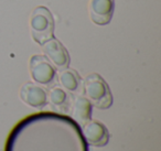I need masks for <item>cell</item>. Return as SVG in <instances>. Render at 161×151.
<instances>
[{
  "mask_svg": "<svg viewBox=\"0 0 161 151\" xmlns=\"http://www.w3.org/2000/svg\"><path fill=\"white\" fill-rule=\"evenodd\" d=\"M5 151H88V146L74 119L56 113H38L14 127Z\"/></svg>",
  "mask_w": 161,
  "mask_h": 151,
  "instance_id": "cell-1",
  "label": "cell"
},
{
  "mask_svg": "<svg viewBox=\"0 0 161 151\" xmlns=\"http://www.w3.org/2000/svg\"><path fill=\"white\" fill-rule=\"evenodd\" d=\"M84 92L92 105L99 109H108L113 105V95L108 84L99 74H90L84 80Z\"/></svg>",
  "mask_w": 161,
  "mask_h": 151,
  "instance_id": "cell-2",
  "label": "cell"
},
{
  "mask_svg": "<svg viewBox=\"0 0 161 151\" xmlns=\"http://www.w3.org/2000/svg\"><path fill=\"white\" fill-rule=\"evenodd\" d=\"M30 31L32 39L41 45L53 38L54 19L47 7L39 6L32 11L30 17Z\"/></svg>",
  "mask_w": 161,
  "mask_h": 151,
  "instance_id": "cell-3",
  "label": "cell"
},
{
  "mask_svg": "<svg viewBox=\"0 0 161 151\" xmlns=\"http://www.w3.org/2000/svg\"><path fill=\"white\" fill-rule=\"evenodd\" d=\"M30 74L38 84L52 86L56 81V71L49 60L43 55H33L30 59Z\"/></svg>",
  "mask_w": 161,
  "mask_h": 151,
  "instance_id": "cell-4",
  "label": "cell"
},
{
  "mask_svg": "<svg viewBox=\"0 0 161 151\" xmlns=\"http://www.w3.org/2000/svg\"><path fill=\"white\" fill-rule=\"evenodd\" d=\"M45 58L58 70H64L69 65V54L65 47L56 39H50L42 44Z\"/></svg>",
  "mask_w": 161,
  "mask_h": 151,
  "instance_id": "cell-5",
  "label": "cell"
},
{
  "mask_svg": "<svg viewBox=\"0 0 161 151\" xmlns=\"http://www.w3.org/2000/svg\"><path fill=\"white\" fill-rule=\"evenodd\" d=\"M86 143L93 147H105L109 141V132L102 122L88 120L80 129Z\"/></svg>",
  "mask_w": 161,
  "mask_h": 151,
  "instance_id": "cell-6",
  "label": "cell"
},
{
  "mask_svg": "<svg viewBox=\"0 0 161 151\" xmlns=\"http://www.w3.org/2000/svg\"><path fill=\"white\" fill-rule=\"evenodd\" d=\"M115 0H90L88 11L91 20L97 25H106L114 14Z\"/></svg>",
  "mask_w": 161,
  "mask_h": 151,
  "instance_id": "cell-7",
  "label": "cell"
},
{
  "mask_svg": "<svg viewBox=\"0 0 161 151\" xmlns=\"http://www.w3.org/2000/svg\"><path fill=\"white\" fill-rule=\"evenodd\" d=\"M20 98L33 108H43L47 104V93L43 87L33 83H25L20 89Z\"/></svg>",
  "mask_w": 161,
  "mask_h": 151,
  "instance_id": "cell-8",
  "label": "cell"
},
{
  "mask_svg": "<svg viewBox=\"0 0 161 151\" xmlns=\"http://www.w3.org/2000/svg\"><path fill=\"white\" fill-rule=\"evenodd\" d=\"M71 114L77 124L84 125L92 117V104L84 96H76L71 104Z\"/></svg>",
  "mask_w": 161,
  "mask_h": 151,
  "instance_id": "cell-9",
  "label": "cell"
},
{
  "mask_svg": "<svg viewBox=\"0 0 161 151\" xmlns=\"http://www.w3.org/2000/svg\"><path fill=\"white\" fill-rule=\"evenodd\" d=\"M47 103L51 105L52 109L55 111L69 110V102L66 92L61 87H53L47 94Z\"/></svg>",
  "mask_w": 161,
  "mask_h": 151,
  "instance_id": "cell-10",
  "label": "cell"
},
{
  "mask_svg": "<svg viewBox=\"0 0 161 151\" xmlns=\"http://www.w3.org/2000/svg\"><path fill=\"white\" fill-rule=\"evenodd\" d=\"M58 80H60L61 85L71 93L78 92L80 88V85H82V78L78 75V73L75 70L69 69V67L61 71Z\"/></svg>",
  "mask_w": 161,
  "mask_h": 151,
  "instance_id": "cell-11",
  "label": "cell"
}]
</instances>
